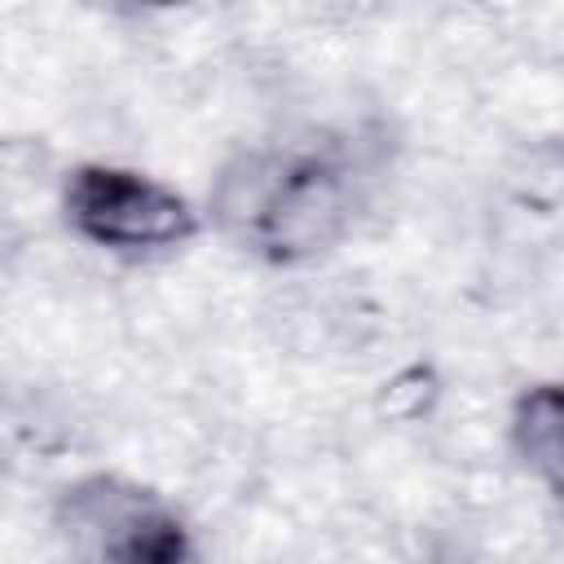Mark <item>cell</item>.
I'll use <instances>...</instances> for the list:
<instances>
[{
  "label": "cell",
  "instance_id": "cell-2",
  "mask_svg": "<svg viewBox=\"0 0 564 564\" xmlns=\"http://www.w3.org/2000/svg\"><path fill=\"white\" fill-rule=\"evenodd\" d=\"M70 229L106 251L119 256H154L176 251L198 234V212L172 185L115 167V163H84L70 172L62 194Z\"/></svg>",
  "mask_w": 564,
  "mask_h": 564
},
{
  "label": "cell",
  "instance_id": "cell-3",
  "mask_svg": "<svg viewBox=\"0 0 564 564\" xmlns=\"http://www.w3.org/2000/svg\"><path fill=\"white\" fill-rule=\"evenodd\" d=\"M70 533L97 564H198L189 524L145 489L88 480L66 489Z\"/></svg>",
  "mask_w": 564,
  "mask_h": 564
},
{
  "label": "cell",
  "instance_id": "cell-1",
  "mask_svg": "<svg viewBox=\"0 0 564 564\" xmlns=\"http://www.w3.org/2000/svg\"><path fill=\"white\" fill-rule=\"evenodd\" d=\"M216 229L269 264H304L339 247L357 216V172L317 145L242 150L207 194Z\"/></svg>",
  "mask_w": 564,
  "mask_h": 564
},
{
  "label": "cell",
  "instance_id": "cell-4",
  "mask_svg": "<svg viewBox=\"0 0 564 564\" xmlns=\"http://www.w3.org/2000/svg\"><path fill=\"white\" fill-rule=\"evenodd\" d=\"M507 432L524 471L564 502V379H542L524 388L511 405Z\"/></svg>",
  "mask_w": 564,
  "mask_h": 564
}]
</instances>
